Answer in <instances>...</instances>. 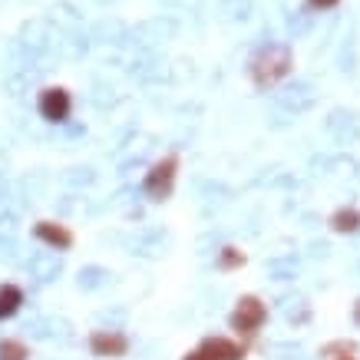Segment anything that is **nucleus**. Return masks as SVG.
Wrapping results in <instances>:
<instances>
[{"label": "nucleus", "mask_w": 360, "mask_h": 360, "mask_svg": "<svg viewBox=\"0 0 360 360\" xmlns=\"http://www.w3.org/2000/svg\"><path fill=\"white\" fill-rule=\"evenodd\" d=\"M70 112H73V99H70L66 89L50 86L40 93V116H44L46 122H66Z\"/></svg>", "instance_id": "4"}, {"label": "nucleus", "mask_w": 360, "mask_h": 360, "mask_svg": "<svg viewBox=\"0 0 360 360\" xmlns=\"http://www.w3.org/2000/svg\"><path fill=\"white\" fill-rule=\"evenodd\" d=\"M20 304H23L20 288H17V284H4V288H0V321L13 317L17 311H20Z\"/></svg>", "instance_id": "8"}, {"label": "nucleus", "mask_w": 360, "mask_h": 360, "mask_svg": "<svg viewBox=\"0 0 360 360\" xmlns=\"http://www.w3.org/2000/svg\"><path fill=\"white\" fill-rule=\"evenodd\" d=\"M89 350H93L96 357H126L129 338L120 334V330H96V334L89 338Z\"/></svg>", "instance_id": "5"}, {"label": "nucleus", "mask_w": 360, "mask_h": 360, "mask_svg": "<svg viewBox=\"0 0 360 360\" xmlns=\"http://www.w3.org/2000/svg\"><path fill=\"white\" fill-rule=\"evenodd\" d=\"M175 175H179V159L175 155H165L162 162H155L146 175V195L153 202H162V198L172 195L175 188Z\"/></svg>", "instance_id": "2"}, {"label": "nucleus", "mask_w": 360, "mask_h": 360, "mask_svg": "<svg viewBox=\"0 0 360 360\" xmlns=\"http://www.w3.org/2000/svg\"><path fill=\"white\" fill-rule=\"evenodd\" d=\"M330 229L334 231H357L360 229V212L357 208H340V212H334Z\"/></svg>", "instance_id": "9"}, {"label": "nucleus", "mask_w": 360, "mask_h": 360, "mask_svg": "<svg viewBox=\"0 0 360 360\" xmlns=\"http://www.w3.org/2000/svg\"><path fill=\"white\" fill-rule=\"evenodd\" d=\"M291 70V53L281 50V46H271V50H262V53L251 60V79L258 86H271L281 77H288Z\"/></svg>", "instance_id": "1"}, {"label": "nucleus", "mask_w": 360, "mask_h": 360, "mask_svg": "<svg viewBox=\"0 0 360 360\" xmlns=\"http://www.w3.org/2000/svg\"><path fill=\"white\" fill-rule=\"evenodd\" d=\"M354 321L360 324V301H357V307H354Z\"/></svg>", "instance_id": "14"}, {"label": "nucleus", "mask_w": 360, "mask_h": 360, "mask_svg": "<svg viewBox=\"0 0 360 360\" xmlns=\"http://www.w3.org/2000/svg\"><path fill=\"white\" fill-rule=\"evenodd\" d=\"M241 264H245V255H241L238 248H221V255H219L221 271H235V268H241Z\"/></svg>", "instance_id": "11"}, {"label": "nucleus", "mask_w": 360, "mask_h": 360, "mask_svg": "<svg viewBox=\"0 0 360 360\" xmlns=\"http://www.w3.org/2000/svg\"><path fill=\"white\" fill-rule=\"evenodd\" d=\"M340 0H311V7H321V11H330V7H338Z\"/></svg>", "instance_id": "12"}, {"label": "nucleus", "mask_w": 360, "mask_h": 360, "mask_svg": "<svg viewBox=\"0 0 360 360\" xmlns=\"http://www.w3.org/2000/svg\"><path fill=\"white\" fill-rule=\"evenodd\" d=\"M264 317H268V307L258 301V297H241L235 311H231V330H238V334H255V330L264 324Z\"/></svg>", "instance_id": "3"}, {"label": "nucleus", "mask_w": 360, "mask_h": 360, "mask_svg": "<svg viewBox=\"0 0 360 360\" xmlns=\"http://www.w3.org/2000/svg\"><path fill=\"white\" fill-rule=\"evenodd\" d=\"M186 360H208V357H205V354H202V350H192V354H188Z\"/></svg>", "instance_id": "13"}, {"label": "nucleus", "mask_w": 360, "mask_h": 360, "mask_svg": "<svg viewBox=\"0 0 360 360\" xmlns=\"http://www.w3.org/2000/svg\"><path fill=\"white\" fill-rule=\"evenodd\" d=\"M30 357V350H27V344L23 340H0V360H27Z\"/></svg>", "instance_id": "10"}, {"label": "nucleus", "mask_w": 360, "mask_h": 360, "mask_svg": "<svg viewBox=\"0 0 360 360\" xmlns=\"http://www.w3.org/2000/svg\"><path fill=\"white\" fill-rule=\"evenodd\" d=\"M33 235H37L40 241H44V245L56 248V251L73 248V231L66 229V225H56V221H37V229H33Z\"/></svg>", "instance_id": "6"}, {"label": "nucleus", "mask_w": 360, "mask_h": 360, "mask_svg": "<svg viewBox=\"0 0 360 360\" xmlns=\"http://www.w3.org/2000/svg\"><path fill=\"white\" fill-rule=\"evenodd\" d=\"M338 360H357V357H338Z\"/></svg>", "instance_id": "15"}, {"label": "nucleus", "mask_w": 360, "mask_h": 360, "mask_svg": "<svg viewBox=\"0 0 360 360\" xmlns=\"http://www.w3.org/2000/svg\"><path fill=\"white\" fill-rule=\"evenodd\" d=\"M198 350H202L208 360H245V347L229 338H208Z\"/></svg>", "instance_id": "7"}]
</instances>
